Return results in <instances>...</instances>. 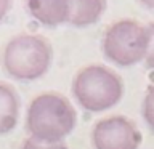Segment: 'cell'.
I'll return each instance as SVG.
<instances>
[{
  "label": "cell",
  "mask_w": 154,
  "mask_h": 149,
  "mask_svg": "<svg viewBox=\"0 0 154 149\" xmlns=\"http://www.w3.org/2000/svg\"><path fill=\"white\" fill-rule=\"evenodd\" d=\"M77 123V112L71 101L58 93L35 96L27 109L29 136L43 143H63Z\"/></svg>",
  "instance_id": "obj_1"
},
{
  "label": "cell",
  "mask_w": 154,
  "mask_h": 149,
  "mask_svg": "<svg viewBox=\"0 0 154 149\" xmlns=\"http://www.w3.org/2000/svg\"><path fill=\"white\" fill-rule=\"evenodd\" d=\"M108 0H69V23L74 27L93 26L103 18Z\"/></svg>",
  "instance_id": "obj_7"
},
{
  "label": "cell",
  "mask_w": 154,
  "mask_h": 149,
  "mask_svg": "<svg viewBox=\"0 0 154 149\" xmlns=\"http://www.w3.org/2000/svg\"><path fill=\"white\" fill-rule=\"evenodd\" d=\"M137 2L141 5V7L146 10V11L154 14V0H137Z\"/></svg>",
  "instance_id": "obj_13"
},
{
  "label": "cell",
  "mask_w": 154,
  "mask_h": 149,
  "mask_svg": "<svg viewBox=\"0 0 154 149\" xmlns=\"http://www.w3.org/2000/svg\"><path fill=\"white\" fill-rule=\"evenodd\" d=\"M141 114L143 120L149 128L154 132V85H151L144 93L143 103H141Z\"/></svg>",
  "instance_id": "obj_9"
},
{
  "label": "cell",
  "mask_w": 154,
  "mask_h": 149,
  "mask_svg": "<svg viewBox=\"0 0 154 149\" xmlns=\"http://www.w3.org/2000/svg\"><path fill=\"white\" fill-rule=\"evenodd\" d=\"M141 141L137 123L124 115L101 119L91 130L93 149H138Z\"/></svg>",
  "instance_id": "obj_5"
},
{
  "label": "cell",
  "mask_w": 154,
  "mask_h": 149,
  "mask_svg": "<svg viewBox=\"0 0 154 149\" xmlns=\"http://www.w3.org/2000/svg\"><path fill=\"white\" fill-rule=\"evenodd\" d=\"M31 16L47 27H56L69 21V0H24Z\"/></svg>",
  "instance_id": "obj_6"
},
{
  "label": "cell",
  "mask_w": 154,
  "mask_h": 149,
  "mask_svg": "<svg viewBox=\"0 0 154 149\" xmlns=\"http://www.w3.org/2000/svg\"><path fill=\"white\" fill-rule=\"evenodd\" d=\"M53 61V48L40 35L19 34L3 48L5 72L16 80H37L45 75Z\"/></svg>",
  "instance_id": "obj_3"
},
{
  "label": "cell",
  "mask_w": 154,
  "mask_h": 149,
  "mask_svg": "<svg viewBox=\"0 0 154 149\" xmlns=\"http://www.w3.org/2000/svg\"><path fill=\"white\" fill-rule=\"evenodd\" d=\"M148 32H149V42H148V51L144 62L149 69H154V23L148 24Z\"/></svg>",
  "instance_id": "obj_11"
},
{
  "label": "cell",
  "mask_w": 154,
  "mask_h": 149,
  "mask_svg": "<svg viewBox=\"0 0 154 149\" xmlns=\"http://www.w3.org/2000/svg\"><path fill=\"white\" fill-rule=\"evenodd\" d=\"M19 117V96L11 85L0 82V135L10 133Z\"/></svg>",
  "instance_id": "obj_8"
},
{
  "label": "cell",
  "mask_w": 154,
  "mask_h": 149,
  "mask_svg": "<svg viewBox=\"0 0 154 149\" xmlns=\"http://www.w3.org/2000/svg\"><path fill=\"white\" fill-rule=\"evenodd\" d=\"M72 96L87 112L100 114L116 108L124 96V82L111 67L85 66L72 79Z\"/></svg>",
  "instance_id": "obj_2"
},
{
  "label": "cell",
  "mask_w": 154,
  "mask_h": 149,
  "mask_svg": "<svg viewBox=\"0 0 154 149\" xmlns=\"http://www.w3.org/2000/svg\"><path fill=\"white\" fill-rule=\"evenodd\" d=\"M21 149H67V146L64 144V141L63 143H43L34 138H27L23 143Z\"/></svg>",
  "instance_id": "obj_10"
},
{
  "label": "cell",
  "mask_w": 154,
  "mask_h": 149,
  "mask_svg": "<svg viewBox=\"0 0 154 149\" xmlns=\"http://www.w3.org/2000/svg\"><path fill=\"white\" fill-rule=\"evenodd\" d=\"M10 7H11V0H0V24L8 14Z\"/></svg>",
  "instance_id": "obj_12"
},
{
  "label": "cell",
  "mask_w": 154,
  "mask_h": 149,
  "mask_svg": "<svg viewBox=\"0 0 154 149\" xmlns=\"http://www.w3.org/2000/svg\"><path fill=\"white\" fill-rule=\"evenodd\" d=\"M148 26L137 19H119L106 29L101 51L109 62L119 67H130L144 61L148 51Z\"/></svg>",
  "instance_id": "obj_4"
}]
</instances>
